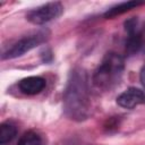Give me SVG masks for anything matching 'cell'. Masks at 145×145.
<instances>
[{
    "label": "cell",
    "mask_w": 145,
    "mask_h": 145,
    "mask_svg": "<svg viewBox=\"0 0 145 145\" xmlns=\"http://www.w3.org/2000/svg\"><path fill=\"white\" fill-rule=\"evenodd\" d=\"M46 83L45 79L40 76H29L26 78H23L18 83V88L22 93L27 95H35L42 92L45 87Z\"/></svg>",
    "instance_id": "cell-7"
},
{
    "label": "cell",
    "mask_w": 145,
    "mask_h": 145,
    "mask_svg": "<svg viewBox=\"0 0 145 145\" xmlns=\"http://www.w3.org/2000/svg\"><path fill=\"white\" fill-rule=\"evenodd\" d=\"M139 39H140V50L145 52V25L139 31Z\"/></svg>",
    "instance_id": "cell-11"
},
{
    "label": "cell",
    "mask_w": 145,
    "mask_h": 145,
    "mask_svg": "<svg viewBox=\"0 0 145 145\" xmlns=\"http://www.w3.org/2000/svg\"><path fill=\"white\" fill-rule=\"evenodd\" d=\"M117 103L125 109H134L137 105L145 104V93L136 87H129L117 97Z\"/></svg>",
    "instance_id": "cell-5"
},
{
    "label": "cell",
    "mask_w": 145,
    "mask_h": 145,
    "mask_svg": "<svg viewBox=\"0 0 145 145\" xmlns=\"http://www.w3.org/2000/svg\"><path fill=\"white\" fill-rule=\"evenodd\" d=\"M123 67L125 60L120 54L116 52L106 53L102 62L93 74L92 82L94 86L101 89L112 88L119 83L123 71Z\"/></svg>",
    "instance_id": "cell-2"
},
{
    "label": "cell",
    "mask_w": 145,
    "mask_h": 145,
    "mask_svg": "<svg viewBox=\"0 0 145 145\" xmlns=\"http://www.w3.org/2000/svg\"><path fill=\"white\" fill-rule=\"evenodd\" d=\"M139 79H140V83H142L143 87L145 88V66H143V68H142V70H140Z\"/></svg>",
    "instance_id": "cell-12"
},
{
    "label": "cell",
    "mask_w": 145,
    "mask_h": 145,
    "mask_svg": "<svg viewBox=\"0 0 145 145\" xmlns=\"http://www.w3.org/2000/svg\"><path fill=\"white\" fill-rule=\"evenodd\" d=\"M89 109L91 101L86 72L83 69H74L63 93L65 113L72 120L82 121L88 117Z\"/></svg>",
    "instance_id": "cell-1"
},
{
    "label": "cell",
    "mask_w": 145,
    "mask_h": 145,
    "mask_svg": "<svg viewBox=\"0 0 145 145\" xmlns=\"http://www.w3.org/2000/svg\"><path fill=\"white\" fill-rule=\"evenodd\" d=\"M17 145H43V139L37 133L29 130L20 136Z\"/></svg>",
    "instance_id": "cell-10"
},
{
    "label": "cell",
    "mask_w": 145,
    "mask_h": 145,
    "mask_svg": "<svg viewBox=\"0 0 145 145\" xmlns=\"http://www.w3.org/2000/svg\"><path fill=\"white\" fill-rule=\"evenodd\" d=\"M145 2L144 1H126V2H121V3H118L113 7H111L110 9H108L105 12H104V17L105 18H113L116 16H119L121 14H125L134 8H137L139 6H143Z\"/></svg>",
    "instance_id": "cell-8"
},
{
    "label": "cell",
    "mask_w": 145,
    "mask_h": 145,
    "mask_svg": "<svg viewBox=\"0 0 145 145\" xmlns=\"http://www.w3.org/2000/svg\"><path fill=\"white\" fill-rule=\"evenodd\" d=\"M46 39H48V33L44 31L25 36L19 41H17L16 43H14L7 51H5L2 53V59L6 60V59H14V58L20 57L24 53L36 48L37 45L42 44Z\"/></svg>",
    "instance_id": "cell-3"
},
{
    "label": "cell",
    "mask_w": 145,
    "mask_h": 145,
    "mask_svg": "<svg viewBox=\"0 0 145 145\" xmlns=\"http://www.w3.org/2000/svg\"><path fill=\"white\" fill-rule=\"evenodd\" d=\"M125 27L128 33V37L126 41V53H128V56H133L140 50V39L139 29L137 28V19L135 17L128 19L125 23Z\"/></svg>",
    "instance_id": "cell-6"
},
{
    "label": "cell",
    "mask_w": 145,
    "mask_h": 145,
    "mask_svg": "<svg viewBox=\"0 0 145 145\" xmlns=\"http://www.w3.org/2000/svg\"><path fill=\"white\" fill-rule=\"evenodd\" d=\"M17 134V128L10 122H3L0 125V145H6L11 142Z\"/></svg>",
    "instance_id": "cell-9"
},
{
    "label": "cell",
    "mask_w": 145,
    "mask_h": 145,
    "mask_svg": "<svg viewBox=\"0 0 145 145\" xmlns=\"http://www.w3.org/2000/svg\"><path fill=\"white\" fill-rule=\"evenodd\" d=\"M65 145H79V144H74L72 143V144H65Z\"/></svg>",
    "instance_id": "cell-13"
},
{
    "label": "cell",
    "mask_w": 145,
    "mask_h": 145,
    "mask_svg": "<svg viewBox=\"0 0 145 145\" xmlns=\"http://www.w3.org/2000/svg\"><path fill=\"white\" fill-rule=\"evenodd\" d=\"M62 10L63 7L60 2H48L29 10L26 15V19L34 25H43L58 18L62 14Z\"/></svg>",
    "instance_id": "cell-4"
}]
</instances>
